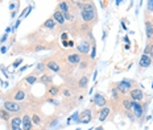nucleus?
I'll return each instance as SVG.
<instances>
[{"mask_svg": "<svg viewBox=\"0 0 153 130\" xmlns=\"http://www.w3.org/2000/svg\"><path fill=\"white\" fill-rule=\"evenodd\" d=\"M91 45H93V42H90L88 40H83L76 46V51H78L81 55L88 57V54H90V51H91Z\"/></svg>", "mask_w": 153, "mask_h": 130, "instance_id": "8", "label": "nucleus"}, {"mask_svg": "<svg viewBox=\"0 0 153 130\" xmlns=\"http://www.w3.org/2000/svg\"><path fill=\"white\" fill-rule=\"evenodd\" d=\"M0 118H3L4 121H10V112H7L5 109H0Z\"/></svg>", "mask_w": 153, "mask_h": 130, "instance_id": "30", "label": "nucleus"}, {"mask_svg": "<svg viewBox=\"0 0 153 130\" xmlns=\"http://www.w3.org/2000/svg\"><path fill=\"white\" fill-rule=\"evenodd\" d=\"M106 36H107V32H106V30H104V32H103V38H102V40H103V41H106Z\"/></svg>", "mask_w": 153, "mask_h": 130, "instance_id": "43", "label": "nucleus"}, {"mask_svg": "<svg viewBox=\"0 0 153 130\" xmlns=\"http://www.w3.org/2000/svg\"><path fill=\"white\" fill-rule=\"evenodd\" d=\"M124 49H125V50H129V49H131V44H127V45H125Z\"/></svg>", "mask_w": 153, "mask_h": 130, "instance_id": "42", "label": "nucleus"}, {"mask_svg": "<svg viewBox=\"0 0 153 130\" xmlns=\"http://www.w3.org/2000/svg\"><path fill=\"white\" fill-rule=\"evenodd\" d=\"M48 93H49L50 96H53V97H54V96H57L58 93H60V87H58V86H54V84H50V86L48 87Z\"/></svg>", "mask_w": 153, "mask_h": 130, "instance_id": "22", "label": "nucleus"}, {"mask_svg": "<svg viewBox=\"0 0 153 130\" xmlns=\"http://www.w3.org/2000/svg\"><path fill=\"white\" fill-rule=\"evenodd\" d=\"M93 121V114H91V109L87 108L82 113H79V123H88Z\"/></svg>", "mask_w": 153, "mask_h": 130, "instance_id": "13", "label": "nucleus"}, {"mask_svg": "<svg viewBox=\"0 0 153 130\" xmlns=\"http://www.w3.org/2000/svg\"><path fill=\"white\" fill-rule=\"evenodd\" d=\"M21 62H23V58H19L17 60H15V62H13V65H12V67H13V68L19 67V66L21 65Z\"/></svg>", "mask_w": 153, "mask_h": 130, "instance_id": "34", "label": "nucleus"}, {"mask_svg": "<svg viewBox=\"0 0 153 130\" xmlns=\"http://www.w3.org/2000/svg\"><path fill=\"white\" fill-rule=\"evenodd\" d=\"M67 44H69V46H74V42H73V41H69Z\"/></svg>", "mask_w": 153, "mask_h": 130, "instance_id": "45", "label": "nucleus"}, {"mask_svg": "<svg viewBox=\"0 0 153 130\" xmlns=\"http://www.w3.org/2000/svg\"><path fill=\"white\" fill-rule=\"evenodd\" d=\"M37 80H38L37 76H36V75H33V74H32V75H28V76L24 78V83H26L28 86H33V84H35Z\"/></svg>", "mask_w": 153, "mask_h": 130, "instance_id": "24", "label": "nucleus"}, {"mask_svg": "<svg viewBox=\"0 0 153 130\" xmlns=\"http://www.w3.org/2000/svg\"><path fill=\"white\" fill-rule=\"evenodd\" d=\"M129 97H131V100H132V101L141 102L143 99H144V91L140 88L139 86L133 87V88L129 91Z\"/></svg>", "mask_w": 153, "mask_h": 130, "instance_id": "9", "label": "nucleus"}, {"mask_svg": "<svg viewBox=\"0 0 153 130\" xmlns=\"http://www.w3.org/2000/svg\"><path fill=\"white\" fill-rule=\"evenodd\" d=\"M21 120H23V130H33V122H32V117L29 116V114H24L23 117H21Z\"/></svg>", "mask_w": 153, "mask_h": 130, "instance_id": "16", "label": "nucleus"}, {"mask_svg": "<svg viewBox=\"0 0 153 130\" xmlns=\"http://www.w3.org/2000/svg\"><path fill=\"white\" fill-rule=\"evenodd\" d=\"M95 57H96V44L93 42V45H91V59H95Z\"/></svg>", "mask_w": 153, "mask_h": 130, "instance_id": "31", "label": "nucleus"}, {"mask_svg": "<svg viewBox=\"0 0 153 130\" xmlns=\"http://www.w3.org/2000/svg\"><path fill=\"white\" fill-rule=\"evenodd\" d=\"M23 120L20 116H15L8 121V128L10 130H23Z\"/></svg>", "mask_w": 153, "mask_h": 130, "instance_id": "11", "label": "nucleus"}, {"mask_svg": "<svg viewBox=\"0 0 153 130\" xmlns=\"http://www.w3.org/2000/svg\"><path fill=\"white\" fill-rule=\"evenodd\" d=\"M111 112H112V108L111 107H103V108H100L99 114H98V120H99L100 122H104V121L108 118L110 114H111Z\"/></svg>", "mask_w": 153, "mask_h": 130, "instance_id": "15", "label": "nucleus"}, {"mask_svg": "<svg viewBox=\"0 0 153 130\" xmlns=\"http://www.w3.org/2000/svg\"><path fill=\"white\" fill-rule=\"evenodd\" d=\"M61 12L63 13V16L67 13H70V1H60L58 3V8Z\"/></svg>", "mask_w": 153, "mask_h": 130, "instance_id": "20", "label": "nucleus"}, {"mask_svg": "<svg viewBox=\"0 0 153 130\" xmlns=\"http://www.w3.org/2000/svg\"><path fill=\"white\" fill-rule=\"evenodd\" d=\"M144 24H145V34L149 40L153 37V16L146 9L144 12Z\"/></svg>", "mask_w": 153, "mask_h": 130, "instance_id": "3", "label": "nucleus"}, {"mask_svg": "<svg viewBox=\"0 0 153 130\" xmlns=\"http://www.w3.org/2000/svg\"><path fill=\"white\" fill-rule=\"evenodd\" d=\"M132 113L136 118H141L144 114L146 113V104H141V102H136L133 101V105H132Z\"/></svg>", "mask_w": 153, "mask_h": 130, "instance_id": "7", "label": "nucleus"}, {"mask_svg": "<svg viewBox=\"0 0 153 130\" xmlns=\"http://www.w3.org/2000/svg\"><path fill=\"white\" fill-rule=\"evenodd\" d=\"M7 38H8V34H7V33H5V34H3V36H1V38H0V44L5 42V41H7Z\"/></svg>", "mask_w": 153, "mask_h": 130, "instance_id": "36", "label": "nucleus"}, {"mask_svg": "<svg viewBox=\"0 0 153 130\" xmlns=\"http://www.w3.org/2000/svg\"><path fill=\"white\" fill-rule=\"evenodd\" d=\"M45 68H46L45 63L44 62H40L37 65V67H36V71H33V75H36V76H37V74H40V72H44Z\"/></svg>", "mask_w": 153, "mask_h": 130, "instance_id": "27", "label": "nucleus"}, {"mask_svg": "<svg viewBox=\"0 0 153 130\" xmlns=\"http://www.w3.org/2000/svg\"><path fill=\"white\" fill-rule=\"evenodd\" d=\"M143 54L149 55L153 59V37L149 38V40L146 41V45H145V47H144V53Z\"/></svg>", "mask_w": 153, "mask_h": 130, "instance_id": "19", "label": "nucleus"}, {"mask_svg": "<svg viewBox=\"0 0 153 130\" xmlns=\"http://www.w3.org/2000/svg\"><path fill=\"white\" fill-rule=\"evenodd\" d=\"M116 86H118V89L119 92H120V95H128L129 93V91L133 88V87H136V81L133 80H129V79H123L121 81H119V83H116Z\"/></svg>", "mask_w": 153, "mask_h": 130, "instance_id": "2", "label": "nucleus"}, {"mask_svg": "<svg viewBox=\"0 0 153 130\" xmlns=\"http://www.w3.org/2000/svg\"><path fill=\"white\" fill-rule=\"evenodd\" d=\"M56 26H57V24H56V21H54L53 19H48L44 24H42V28L44 29H54Z\"/></svg>", "mask_w": 153, "mask_h": 130, "instance_id": "23", "label": "nucleus"}, {"mask_svg": "<svg viewBox=\"0 0 153 130\" xmlns=\"http://www.w3.org/2000/svg\"><path fill=\"white\" fill-rule=\"evenodd\" d=\"M81 19L85 24H91L98 21V13H96V7L94 1H82L81 7Z\"/></svg>", "mask_w": 153, "mask_h": 130, "instance_id": "1", "label": "nucleus"}, {"mask_svg": "<svg viewBox=\"0 0 153 130\" xmlns=\"http://www.w3.org/2000/svg\"><path fill=\"white\" fill-rule=\"evenodd\" d=\"M152 63H153V59L151 58V57L143 54V55L140 57V60H139V68H141V70L148 68V67H151Z\"/></svg>", "mask_w": 153, "mask_h": 130, "instance_id": "14", "label": "nucleus"}, {"mask_svg": "<svg viewBox=\"0 0 153 130\" xmlns=\"http://www.w3.org/2000/svg\"><path fill=\"white\" fill-rule=\"evenodd\" d=\"M40 81H41L42 84H51L53 78H51L50 75H48V74H42L41 78H40Z\"/></svg>", "mask_w": 153, "mask_h": 130, "instance_id": "25", "label": "nucleus"}, {"mask_svg": "<svg viewBox=\"0 0 153 130\" xmlns=\"http://www.w3.org/2000/svg\"><path fill=\"white\" fill-rule=\"evenodd\" d=\"M88 81H90V78H88V75H83V76H81V79L78 80V88H87L88 86Z\"/></svg>", "mask_w": 153, "mask_h": 130, "instance_id": "21", "label": "nucleus"}, {"mask_svg": "<svg viewBox=\"0 0 153 130\" xmlns=\"http://www.w3.org/2000/svg\"><path fill=\"white\" fill-rule=\"evenodd\" d=\"M54 21H56V24H58V25H65V16H63V13L61 12L60 9H56L53 13V17H51Z\"/></svg>", "mask_w": 153, "mask_h": 130, "instance_id": "18", "label": "nucleus"}, {"mask_svg": "<svg viewBox=\"0 0 153 130\" xmlns=\"http://www.w3.org/2000/svg\"><path fill=\"white\" fill-rule=\"evenodd\" d=\"M79 70H88V67H90V62H88L87 58H82L81 63H79Z\"/></svg>", "mask_w": 153, "mask_h": 130, "instance_id": "26", "label": "nucleus"}, {"mask_svg": "<svg viewBox=\"0 0 153 130\" xmlns=\"http://www.w3.org/2000/svg\"><path fill=\"white\" fill-rule=\"evenodd\" d=\"M123 40H124V42H125V44H131V41H129V38H128V37H124Z\"/></svg>", "mask_w": 153, "mask_h": 130, "instance_id": "41", "label": "nucleus"}, {"mask_svg": "<svg viewBox=\"0 0 153 130\" xmlns=\"http://www.w3.org/2000/svg\"><path fill=\"white\" fill-rule=\"evenodd\" d=\"M70 118H71L73 121H74V122H76V123H79V113L78 112H75L74 114H73L71 117H70Z\"/></svg>", "mask_w": 153, "mask_h": 130, "instance_id": "33", "label": "nucleus"}, {"mask_svg": "<svg viewBox=\"0 0 153 130\" xmlns=\"http://www.w3.org/2000/svg\"><path fill=\"white\" fill-rule=\"evenodd\" d=\"M19 25H20V20H17V21H16V24H15V26H13V32L17 29V26H19Z\"/></svg>", "mask_w": 153, "mask_h": 130, "instance_id": "39", "label": "nucleus"}, {"mask_svg": "<svg viewBox=\"0 0 153 130\" xmlns=\"http://www.w3.org/2000/svg\"><path fill=\"white\" fill-rule=\"evenodd\" d=\"M121 28H123L124 30H127V26H125V24H124V21H123V23H121Z\"/></svg>", "mask_w": 153, "mask_h": 130, "instance_id": "44", "label": "nucleus"}, {"mask_svg": "<svg viewBox=\"0 0 153 130\" xmlns=\"http://www.w3.org/2000/svg\"><path fill=\"white\" fill-rule=\"evenodd\" d=\"M120 105L123 107V109H124L125 112H127V113H131V112H132L133 101H132V100H129V97H128V96H124V97L121 99Z\"/></svg>", "mask_w": 153, "mask_h": 130, "instance_id": "17", "label": "nucleus"}, {"mask_svg": "<svg viewBox=\"0 0 153 130\" xmlns=\"http://www.w3.org/2000/svg\"><path fill=\"white\" fill-rule=\"evenodd\" d=\"M25 99H26V89L23 88V87L17 86L16 88L11 92V99L10 100H12V101L19 102V101H24Z\"/></svg>", "mask_w": 153, "mask_h": 130, "instance_id": "4", "label": "nucleus"}, {"mask_svg": "<svg viewBox=\"0 0 153 130\" xmlns=\"http://www.w3.org/2000/svg\"><path fill=\"white\" fill-rule=\"evenodd\" d=\"M0 53H1V54L7 53V46H1V47H0Z\"/></svg>", "mask_w": 153, "mask_h": 130, "instance_id": "38", "label": "nucleus"}, {"mask_svg": "<svg viewBox=\"0 0 153 130\" xmlns=\"http://www.w3.org/2000/svg\"><path fill=\"white\" fill-rule=\"evenodd\" d=\"M32 122L35 123V125H41L42 123V118L40 117V114H37V113H35L32 116Z\"/></svg>", "mask_w": 153, "mask_h": 130, "instance_id": "29", "label": "nucleus"}, {"mask_svg": "<svg viewBox=\"0 0 153 130\" xmlns=\"http://www.w3.org/2000/svg\"><path fill=\"white\" fill-rule=\"evenodd\" d=\"M91 102H93L95 107L98 108H103V107H107V99L106 96L103 95V93L100 92H96L95 95H94V97L91 99Z\"/></svg>", "mask_w": 153, "mask_h": 130, "instance_id": "10", "label": "nucleus"}, {"mask_svg": "<svg viewBox=\"0 0 153 130\" xmlns=\"http://www.w3.org/2000/svg\"><path fill=\"white\" fill-rule=\"evenodd\" d=\"M146 11L151 13V12H153V0H148L146 1Z\"/></svg>", "mask_w": 153, "mask_h": 130, "instance_id": "32", "label": "nucleus"}, {"mask_svg": "<svg viewBox=\"0 0 153 130\" xmlns=\"http://www.w3.org/2000/svg\"><path fill=\"white\" fill-rule=\"evenodd\" d=\"M3 107H4V109L7 112H10V113H20V112L23 110V107H21L19 102L12 101V100H5Z\"/></svg>", "mask_w": 153, "mask_h": 130, "instance_id": "6", "label": "nucleus"}, {"mask_svg": "<svg viewBox=\"0 0 153 130\" xmlns=\"http://www.w3.org/2000/svg\"><path fill=\"white\" fill-rule=\"evenodd\" d=\"M49 49H51V47H49L48 45L41 44V45H36V46L33 47V51H35V53H38V51H44V50H49Z\"/></svg>", "mask_w": 153, "mask_h": 130, "instance_id": "28", "label": "nucleus"}, {"mask_svg": "<svg viewBox=\"0 0 153 130\" xmlns=\"http://www.w3.org/2000/svg\"><path fill=\"white\" fill-rule=\"evenodd\" d=\"M0 70H1V72H3V74H4L5 75V78H8V74H7V70H5V67H4V66H0Z\"/></svg>", "mask_w": 153, "mask_h": 130, "instance_id": "37", "label": "nucleus"}, {"mask_svg": "<svg viewBox=\"0 0 153 130\" xmlns=\"http://www.w3.org/2000/svg\"><path fill=\"white\" fill-rule=\"evenodd\" d=\"M67 38H69V34H67V33H62V34H61V40H62V42H67Z\"/></svg>", "mask_w": 153, "mask_h": 130, "instance_id": "35", "label": "nucleus"}, {"mask_svg": "<svg viewBox=\"0 0 153 130\" xmlns=\"http://www.w3.org/2000/svg\"><path fill=\"white\" fill-rule=\"evenodd\" d=\"M46 66V68H49L51 72H56V74H61L62 72V68L65 67V65H61L60 60L56 59H46V60H42Z\"/></svg>", "mask_w": 153, "mask_h": 130, "instance_id": "5", "label": "nucleus"}, {"mask_svg": "<svg viewBox=\"0 0 153 130\" xmlns=\"http://www.w3.org/2000/svg\"><path fill=\"white\" fill-rule=\"evenodd\" d=\"M63 95H65V96H70V91L69 89H63Z\"/></svg>", "mask_w": 153, "mask_h": 130, "instance_id": "40", "label": "nucleus"}, {"mask_svg": "<svg viewBox=\"0 0 153 130\" xmlns=\"http://www.w3.org/2000/svg\"><path fill=\"white\" fill-rule=\"evenodd\" d=\"M83 57L79 53H70V54H67L66 55V62L69 63L70 66H76V65H79L81 63V60Z\"/></svg>", "mask_w": 153, "mask_h": 130, "instance_id": "12", "label": "nucleus"}]
</instances>
